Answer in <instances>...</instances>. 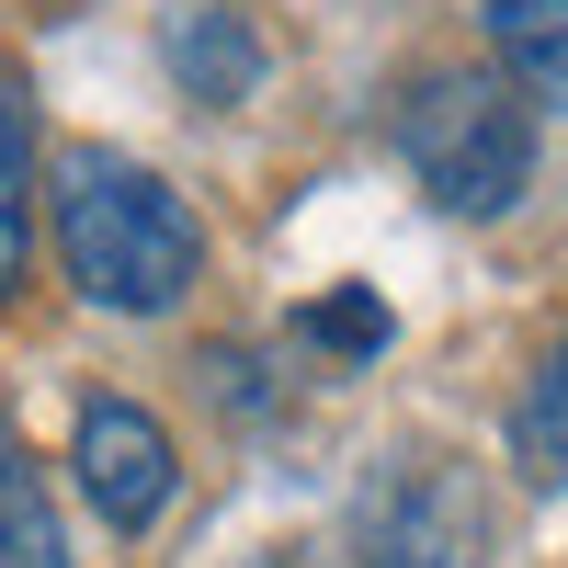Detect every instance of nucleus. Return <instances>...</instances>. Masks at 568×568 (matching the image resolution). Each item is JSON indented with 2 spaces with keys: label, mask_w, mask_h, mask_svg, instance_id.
Masks as SVG:
<instances>
[{
  "label": "nucleus",
  "mask_w": 568,
  "mask_h": 568,
  "mask_svg": "<svg viewBox=\"0 0 568 568\" xmlns=\"http://www.w3.org/2000/svg\"><path fill=\"white\" fill-rule=\"evenodd\" d=\"M58 262H69V284H80L91 307L160 318V307L194 296L205 227H194V205H182L149 160H125V149H69V160H58Z\"/></svg>",
  "instance_id": "nucleus-1"
},
{
  "label": "nucleus",
  "mask_w": 568,
  "mask_h": 568,
  "mask_svg": "<svg viewBox=\"0 0 568 568\" xmlns=\"http://www.w3.org/2000/svg\"><path fill=\"white\" fill-rule=\"evenodd\" d=\"M398 160L444 216H511L535 182V114L489 69H433L398 103Z\"/></svg>",
  "instance_id": "nucleus-2"
},
{
  "label": "nucleus",
  "mask_w": 568,
  "mask_h": 568,
  "mask_svg": "<svg viewBox=\"0 0 568 568\" xmlns=\"http://www.w3.org/2000/svg\"><path fill=\"white\" fill-rule=\"evenodd\" d=\"M364 568H489V489L466 455H387L353 500Z\"/></svg>",
  "instance_id": "nucleus-3"
},
{
  "label": "nucleus",
  "mask_w": 568,
  "mask_h": 568,
  "mask_svg": "<svg viewBox=\"0 0 568 568\" xmlns=\"http://www.w3.org/2000/svg\"><path fill=\"white\" fill-rule=\"evenodd\" d=\"M69 466H80V500L103 511L114 535H149L171 511V489H182V455H171V433L136 398H91L80 433H69Z\"/></svg>",
  "instance_id": "nucleus-4"
},
{
  "label": "nucleus",
  "mask_w": 568,
  "mask_h": 568,
  "mask_svg": "<svg viewBox=\"0 0 568 568\" xmlns=\"http://www.w3.org/2000/svg\"><path fill=\"white\" fill-rule=\"evenodd\" d=\"M160 58H171V80H182V103H205V114H227V103H251V91H262V69H273V45L251 34V12H182Z\"/></svg>",
  "instance_id": "nucleus-5"
},
{
  "label": "nucleus",
  "mask_w": 568,
  "mask_h": 568,
  "mask_svg": "<svg viewBox=\"0 0 568 568\" xmlns=\"http://www.w3.org/2000/svg\"><path fill=\"white\" fill-rule=\"evenodd\" d=\"M478 12H489V45H500L511 91L568 114V0H478Z\"/></svg>",
  "instance_id": "nucleus-6"
},
{
  "label": "nucleus",
  "mask_w": 568,
  "mask_h": 568,
  "mask_svg": "<svg viewBox=\"0 0 568 568\" xmlns=\"http://www.w3.org/2000/svg\"><path fill=\"white\" fill-rule=\"evenodd\" d=\"M511 466H524L535 489H568V329L524 375V398H511Z\"/></svg>",
  "instance_id": "nucleus-7"
},
{
  "label": "nucleus",
  "mask_w": 568,
  "mask_h": 568,
  "mask_svg": "<svg viewBox=\"0 0 568 568\" xmlns=\"http://www.w3.org/2000/svg\"><path fill=\"white\" fill-rule=\"evenodd\" d=\"M0 568H69V524L12 433H0Z\"/></svg>",
  "instance_id": "nucleus-8"
},
{
  "label": "nucleus",
  "mask_w": 568,
  "mask_h": 568,
  "mask_svg": "<svg viewBox=\"0 0 568 568\" xmlns=\"http://www.w3.org/2000/svg\"><path fill=\"white\" fill-rule=\"evenodd\" d=\"M34 251V114H23V80L0 69V296L23 284Z\"/></svg>",
  "instance_id": "nucleus-9"
},
{
  "label": "nucleus",
  "mask_w": 568,
  "mask_h": 568,
  "mask_svg": "<svg viewBox=\"0 0 568 568\" xmlns=\"http://www.w3.org/2000/svg\"><path fill=\"white\" fill-rule=\"evenodd\" d=\"M307 329H318V342H342V353H375V342H387V307H375V296H329Z\"/></svg>",
  "instance_id": "nucleus-10"
}]
</instances>
